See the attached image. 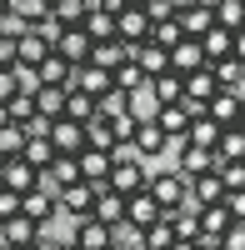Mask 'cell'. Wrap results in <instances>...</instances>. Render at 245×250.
Segmentation results:
<instances>
[{"label":"cell","mask_w":245,"mask_h":250,"mask_svg":"<svg viewBox=\"0 0 245 250\" xmlns=\"http://www.w3.org/2000/svg\"><path fill=\"white\" fill-rule=\"evenodd\" d=\"M110 85H115V80H110V70L90 65V60H85V65H75V70H70V90H85L90 100H100V95H105Z\"/></svg>","instance_id":"obj_12"},{"label":"cell","mask_w":245,"mask_h":250,"mask_svg":"<svg viewBox=\"0 0 245 250\" xmlns=\"http://www.w3.org/2000/svg\"><path fill=\"white\" fill-rule=\"evenodd\" d=\"M20 215H30L35 225H50L60 210H55V190H45V185H35V190L20 195Z\"/></svg>","instance_id":"obj_11"},{"label":"cell","mask_w":245,"mask_h":250,"mask_svg":"<svg viewBox=\"0 0 245 250\" xmlns=\"http://www.w3.org/2000/svg\"><path fill=\"white\" fill-rule=\"evenodd\" d=\"M85 0H50V15L45 20H55V25H80V20H85Z\"/></svg>","instance_id":"obj_31"},{"label":"cell","mask_w":245,"mask_h":250,"mask_svg":"<svg viewBox=\"0 0 245 250\" xmlns=\"http://www.w3.org/2000/svg\"><path fill=\"white\" fill-rule=\"evenodd\" d=\"M90 215H95V220H105V225L125 220V195H115L110 185H95V205H90Z\"/></svg>","instance_id":"obj_21"},{"label":"cell","mask_w":245,"mask_h":250,"mask_svg":"<svg viewBox=\"0 0 245 250\" xmlns=\"http://www.w3.org/2000/svg\"><path fill=\"white\" fill-rule=\"evenodd\" d=\"M125 110H130V90H120V85H110L95 100V115H125Z\"/></svg>","instance_id":"obj_37"},{"label":"cell","mask_w":245,"mask_h":250,"mask_svg":"<svg viewBox=\"0 0 245 250\" xmlns=\"http://www.w3.org/2000/svg\"><path fill=\"white\" fill-rule=\"evenodd\" d=\"M215 160H245V130L225 125V130L215 135Z\"/></svg>","instance_id":"obj_30"},{"label":"cell","mask_w":245,"mask_h":250,"mask_svg":"<svg viewBox=\"0 0 245 250\" xmlns=\"http://www.w3.org/2000/svg\"><path fill=\"white\" fill-rule=\"evenodd\" d=\"M85 60L100 65V70H115L120 60H125V40H115V35H110V40H90V55H85Z\"/></svg>","instance_id":"obj_25"},{"label":"cell","mask_w":245,"mask_h":250,"mask_svg":"<svg viewBox=\"0 0 245 250\" xmlns=\"http://www.w3.org/2000/svg\"><path fill=\"white\" fill-rule=\"evenodd\" d=\"M60 250H75V245H60Z\"/></svg>","instance_id":"obj_55"},{"label":"cell","mask_w":245,"mask_h":250,"mask_svg":"<svg viewBox=\"0 0 245 250\" xmlns=\"http://www.w3.org/2000/svg\"><path fill=\"white\" fill-rule=\"evenodd\" d=\"M225 225H230V210H225V200L195 205V245H200V250H205V245H220Z\"/></svg>","instance_id":"obj_1"},{"label":"cell","mask_w":245,"mask_h":250,"mask_svg":"<svg viewBox=\"0 0 245 250\" xmlns=\"http://www.w3.org/2000/svg\"><path fill=\"white\" fill-rule=\"evenodd\" d=\"M70 60H60L55 50L45 55V60H40V65H35V75H40V85H60V90H70Z\"/></svg>","instance_id":"obj_24"},{"label":"cell","mask_w":245,"mask_h":250,"mask_svg":"<svg viewBox=\"0 0 245 250\" xmlns=\"http://www.w3.org/2000/svg\"><path fill=\"white\" fill-rule=\"evenodd\" d=\"M135 150H140V160H150V155H160L165 150V130L155 125V115H145V120H135Z\"/></svg>","instance_id":"obj_16"},{"label":"cell","mask_w":245,"mask_h":250,"mask_svg":"<svg viewBox=\"0 0 245 250\" xmlns=\"http://www.w3.org/2000/svg\"><path fill=\"white\" fill-rule=\"evenodd\" d=\"M45 225H35L30 215H10V220H0V245H30Z\"/></svg>","instance_id":"obj_22"},{"label":"cell","mask_w":245,"mask_h":250,"mask_svg":"<svg viewBox=\"0 0 245 250\" xmlns=\"http://www.w3.org/2000/svg\"><path fill=\"white\" fill-rule=\"evenodd\" d=\"M210 70H215V80H220V90H235L240 80H245V65L235 55H225V60H210Z\"/></svg>","instance_id":"obj_36"},{"label":"cell","mask_w":245,"mask_h":250,"mask_svg":"<svg viewBox=\"0 0 245 250\" xmlns=\"http://www.w3.org/2000/svg\"><path fill=\"white\" fill-rule=\"evenodd\" d=\"M235 130H245V95H240V110H235Z\"/></svg>","instance_id":"obj_49"},{"label":"cell","mask_w":245,"mask_h":250,"mask_svg":"<svg viewBox=\"0 0 245 250\" xmlns=\"http://www.w3.org/2000/svg\"><path fill=\"white\" fill-rule=\"evenodd\" d=\"M90 205H95V185L90 180H75V185H60L55 190V210H65V215H90Z\"/></svg>","instance_id":"obj_5"},{"label":"cell","mask_w":245,"mask_h":250,"mask_svg":"<svg viewBox=\"0 0 245 250\" xmlns=\"http://www.w3.org/2000/svg\"><path fill=\"white\" fill-rule=\"evenodd\" d=\"M60 115H65V120H80V125H85V120L95 115V100H90L85 90H65V105H60Z\"/></svg>","instance_id":"obj_35"},{"label":"cell","mask_w":245,"mask_h":250,"mask_svg":"<svg viewBox=\"0 0 245 250\" xmlns=\"http://www.w3.org/2000/svg\"><path fill=\"white\" fill-rule=\"evenodd\" d=\"M225 210H230V220H245V185L240 190H225Z\"/></svg>","instance_id":"obj_43"},{"label":"cell","mask_w":245,"mask_h":250,"mask_svg":"<svg viewBox=\"0 0 245 250\" xmlns=\"http://www.w3.org/2000/svg\"><path fill=\"white\" fill-rule=\"evenodd\" d=\"M65 245H75V250H105V245H110V225L95 220V215H80L75 230L65 235Z\"/></svg>","instance_id":"obj_4"},{"label":"cell","mask_w":245,"mask_h":250,"mask_svg":"<svg viewBox=\"0 0 245 250\" xmlns=\"http://www.w3.org/2000/svg\"><path fill=\"white\" fill-rule=\"evenodd\" d=\"M200 65H205V50H200V40H195V35H180L175 45H170V70L185 75V70H200Z\"/></svg>","instance_id":"obj_15"},{"label":"cell","mask_w":245,"mask_h":250,"mask_svg":"<svg viewBox=\"0 0 245 250\" xmlns=\"http://www.w3.org/2000/svg\"><path fill=\"white\" fill-rule=\"evenodd\" d=\"M10 95H15V70H10V65H0V105H5Z\"/></svg>","instance_id":"obj_45"},{"label":"cell","mask_w":245,"mask_h":250,"mask_svg":"<svg viewBox=\"0 0 245 250\" xmlns=\"http://www.w3.org/2000/svg\"><path fill=\"white\" fill-rule=\"evenodd\" d=\"M145 190H150V200L160 205V215H165V210H180V205H185V175H180V170H160V175L145 180Z\"/></svg>","instance_id":"obj_2"},{"label":"cell","mask_w":245,"mask_h":250,"mask_svg":"<svg viewBox=\"0 0 245 250\" xmlns=\"http://www.w3.org/2000/svg\"><path fill=\"white\" fill-rule=\"evenodd\" d=\"M80 30H85L90 40H110V35H115V15H105V10H95V5H90L85 20H80Z\"/></svg>","instance_id":"obj_33"},{"label":"cell","mask_w":245,"mask_h":250,"mask_svg":"<svg viewBox=\"0 0 245 250\" xmlns=\"http://www.w3.org/2000/svg\"><path fill=\"white\" fill-rule=\"evenodd\" d=\"M30 100H35V115L55 120V115H60V105H65V90H60V85H40Z\"/></svg>","instance_id":"obj_34"},{"label":"cell","mask_w":245,"mask_h":250,"mask_svg":"<svg viewBox=\"0 0 245 250\" xmlns=\"http://www.w3.org/2000/svg\"><path fill=\"white\" fill-rule=\"evenodd\" d=\"M20 160H25V165H35V170H45V165L55 160L50 135H25V145H20Z\"/></svg>","instance_id":"obj_26"},{"label":"cell","mask_w":245,"mask_h":250,"mask_svg":"<svg viewBox=\"0 0 245 250\" xmlns=\"http://www.w3.org/2000/svg\"><path fill=\"white\" fill-rule=\"evenodd\" d=\"M110 80H115V85H120V90H130V95H135V90H145V80H150V75H145V70H140V65H135V60H120V65L110 70Z\"/></svg>","instance_id":"obj_32"},{"label":"cell","mask_w":245,"mask_h":250,"mask_svg":"<svg viewBox=\"0 0 245 250\" xmlns=\"http://www.w3.org/2000/svg\"><path fill=\"white\" fill-rule=\"evenodd\" d=\"M0 185L15 190V195H25V190H35V185H40V170H35V165H25L20 155H5V160H0Z\"/></svg>","instance_id":"obj_8"},{"label":"cell","mask_w":245,"mask_h":250,"mask_svg":"<svg viewBox=\"0 0 245 250\" xmlns=\"http://www.w3.org/2000/svg\"><path fill=\"white\" fill-rule=\"evenodd\" d=\"M230 55L245 65V25H240V30H230Z\"/></svg>","instance_id":"obj_47"},{"label":"cell","mask_w":245,"mask_h":250,"mask_svg":"<svg viewBox=\"0 0 245 250\" xmlns=\"http://www.w3.org/2000/svg\"><path fill=\"white\" fill-rule=\"evenodd\" d=\"M180 90H185V100L205 105V100L220 90V80H215V70H210V65H200V70H185V75H180Z\"/></svg>","instance_id":"obj_14"},{"label":"cell","mask_w":245,"mask_h":250,"mask_svg":"<svg viewBox=\"0 0 245 250\" xmlns=\"http://www.w3.org/2000/svg\"><path fill=\"white\" fill-rule=\"evenodd\" d=\"M0 250H30V245H0Z\"/></svg>","instance_id":"obj_52"},{"label":"cell","mask_w":245,"mask_h":250,"mask_svg":"<svg viewBox=\"0 0 245 250\" xmlns=\"http://www.w3.org/2000/svg\"><path fill=\"white\" fill-rule=\"evenodd\" d=\"M145 90H150L155 105H175V100H185V90H180V70H160V75H150Z\"/></svg>","instance_id":"obj_18"},{"label":"cell","mask_w":245,"mask_h":250,"mask_svg":"<svg viewBox=\"0 0 245 250\" xmlns=\"http://www.w3.org/2000/svg\"><path fill=\"white\" fill-rule=\"evenodd\" d=\"M175 25H180V35H205V30L215 25V10L205 5V0H195V5L175 10Z\"/></svg>","instance_id":"obj_17"},{"label":"cell","mask_w":245,"mask_h":250,"mask_svg":"<svg viewBox=\"0 0 245 250\" xmlns=\"http://www.w3.org/2000/svg\"><path fill=\"white\" fill-rule=\"evenodd\" d=\"M50 15V0H5V20L10 25H40Z\"/></svg>","instance_id":"obj_20"},{"label":"cell","mask_w":245,"mask_h":250,"mask_svg":"<svg viewBox=\"0 0 245 250\" xmlns=\"http://www.w3.org/2000/svg\"><path fill=\"white\" fill-rule=\"evenodd\" d=\"M170 245H175V225H170L165 215L140 230V250H170Z\"/></svg>","instance_id":"obj_28"},{"label":"cell","mask_w":245,"mask_h":250,"mask_svg":"<svg viewBox=\"0 0 245 250\" xmlns=\"http://www.w3.org/2000/svg\"><path fill=\"white\" fill-rule=\"evenodd\" d=\"M130 5H145V0H130Z\"/></svg>","instance_id":"obj_54"},{"label":"cell","mask_w":245,"mask_h":250,"mask_svg":"<svg viewBox=\"0 0 245 250\" xmlns=\"http://www.w3.org/2000/svg\"><path fill=\"white\" fill-rule=\"evenodd\" d=\"M50 50L60 60H70V65H85V55H90V35L80 30V25H60V35L50 40Z\"/></svg>","instance_id":"obj_6"},{"label":"cell","mask_w":245,"mask_h":250,"mask_svg":"<svg viewBox=\"0 0 245 250\" xmlns=\"http://www.w3.org/2000/svg\"><path fill=\"white\" fill-rule=\"evenodd\" d=\"M0 65H15V25H0Z\"/></svg>","instance_id":"obj_42"},{"label":"cell","mask_w":245,"mask_h":250,"mask_svg":"<svg viewBox=\"0 0 245 250\" xmlns=\"http://www.w3.org/2000/svg\"><path fill=\"white\" fill-rule=\"evenodd\" d=\"M125 220L135 225V230H145V225H155V220H160V205L150 200V190H135V195H125Z\"/></svg>","instance_id":"obj_19"},{"label":"cell","mask_w":245,"mask_h":250,"mask_svg":"<svg viewBox=\"0 0 245 250\" xmlns=\"http://www.w3.org/2000/svg\"><path fill=\"white\" fill-rule=\"evenodd\" d=\"M115 40H150V15H145V5H120L115 10Z\"/></svg>","instance_id":"obj_10"},{"label":"cell","mask_w":245,"mask_h":250,"mask_svg":"<svg viewBox=\"0 0 245 250\" xmlns=\"http://www.w3.org/2000/svg\"><path fill=\"white\" fill-rule=\"evenodd\" d=\"M145 15L150 20H170L175 10H170V0H145Z\"/></svg>","instance_id":"obj_46"},{"label":"cell","mask_w":245,"mask_h":250,"mask_svg":"<svg viewBox=\"0 0 245 250\" xmlns=\"http://www.w3.org/2000/svg\"><path fill=\"white\" fill-rule=\"evenodd\" d=\"M10 215H20V195L0 185V220H10Z\"/></svg>","instance_id":"obj_44"},{"label":"cell","mask_w":245,"mask_h":250,"mask_svg":"<svg viewBox=\"0 0 245 250\" xmlns=\"http://www.w3.org/2000/svg\"><path fill=\"white\" fill-rule=\"evenodd\" d=\"M215 135H220V125L200 110V115H190V125H185V140L190 145H205V150H215Z\"/></svg>","instance_id":"obj_29"},{"label":"cell","mask_w":245,"mask_h":250,"mask_svg":"<svg viewBox=\"0 0 245 250\" xmlns=\"http://www.w3.org/2000/svg\"><path fill=\"white\" fill-rule=\"evenodd\" d=\"M0 25H5V0H0Z\"/></svg>","instance_id":"obj_53"},{"label":"cell","mask_w":245,"mask_h":250,"mask_svg":"<svg viewBox=\"0 0 245 250\" xmlns=\"http://www.w3.org/2000/svg\"><path fill=\"white\" fill-rule=\"evenodd\" d=\"M125 60H135L145 75L170 70V50H165V45H155V40H130V45H125Z\"/></svg>","instance_id":"obj_9"},{"label":"cell","mask_w":245,"mask_h":250,"mask_svg":"<svg viewBox=\"0 0 245 250\" xmlns=\"http://www.w3.org/2000/svg\"><path fill=\"white\" fill-rule=\"evenodd\" d=\"M175 160H180L175 170L185 175V180H190V175H200V170H215V150H205V145H190V140H185V150H180Z\"/></svg>","instance_id":"obj_23"},{"label":"cell","mask_w":245,"mask_h":250,"mask_svg":"<svg viewBox=\"0 0 245 250\" xmlns=\"http://www.w3.org/2000/svg\"><path fill=\"white\" fill-rule=\"evenodd\" d=\"M220 250H245V220H230L225 235H220Z\"/></svg>","instance_id":"obj_41"},{"label":"cell","mask_w":245,"mask_h":250,"mask_svg":"<svg viewBox=\"0 0 245 250\" xmlns=\"http://www.w3.org/2000/svg\"><path fill=\"white\" fill-rule=\"evenodd\" d=\"M240 5H245V0H240Z\"/></svg>","instance_id":"obj_57"},{"label":"cell","mask_w":245,"mask_h":250,"mask_svg":"<svg viewBox=\"0 0 245 250\" xmlns=\"http://www.w3.org/2000/svg\"><path fill=\"white\" fill-rule=\"evenodd\" d=\"M195 40H200V50H205V65L230 55V30H225V25H210L205 35H195Z\"/></svg>","instance_id":"obj_27"},{"label":"cell","mask_w":245,"mask_h":250,"mask_svg":"<svg viewBox=\"0 0 245 250\" xmlns=\"http://www.w3.org/2000/svg\"><path fill=\"white\" fill-rule=\"evenodd\" d=\"M75 165H80V180H90V185H105V175H110V150L80 145V150H75Z\"/></svg>","instance_id":"obj_13"},{"label":"cell","mask_w":245,"mask_h":250,"mask_svg":"<svg viewBox=\"0 0 245 250\" xmlns=\"http://www.w3.org/2000/svg\"><path fill=\"white\" fill-rule=\"evenodd\" d=\"M30 250H60V235H45V230H40V235L30 240Z\"/></svg>","instance_id":"obj_48"},{"label":"cell","mask_w":245,"mask_h":250,"mask_svg":"<svg viewBox=\"0 0 245 250\" xmlns=\"http://www.w3.org/2000/svg\"><path fill=\"white\" fill-rule=\"evenodd\" d=\"M45 135H50V145H55V155H75L80 145H85V125H80V120H65V115H55V120L45 125Z\"/></svg>","instance_id":"obj_7"},{"label":"cell","mask_w":245,"mask_h":250,"mask_svg":"<svg viewBox=\"0 0 245 250\" xmlns=\"http://www.w3.org/2000/svg\"><path fill=\"white\" fill-rule=\"evenodd\" d=\"M205 250H220V245H205Z\"/></svg>","instance_id":"obj_56"},{"label":"cell","mask_w":245,"mask_h":250,"mask_svg":"<svg viewBox=\"0 0 245 250\" xmlns=\"http://www.w3.org/2000/svg\"><path fill=\"white\" fill-rule=\"evenodd\" d=\"M145 180H150L145 160H110V175H105V185H110L115 195H135V190H145Z\"/></svg>","instance_id":"obj_3"},{"label":"cell","mask_w":245,"mask_h":250,"mask_svg":"<svg viewBox=\"0 0 245 250\" xmlns=\"http://www.w3.org/2000/svg\"><path fill=\"white\" fill-rule=\"evenodd\" d=\"M170 250H200V245H195V240H180V235H175V245H170Z\"/></svg>","instance_id":"obj_50"},{"label":"cell","mask_w":245,"mask_h":250,"mask_svg":"<svg viewBox=\"0 0 245 250\" xmlns=\"http://www.w3.org/2000/svg\"><path fill=\"white\" fill-rule=\"evenodd\" d=\"M20 145H25V130L10 120V125H0V155H20Z\"/></svg>","instance_id":"obj_39"},{"label":"cell","mask_w":245,"mask_h":250,"mask_svg":"<svg viewBox=\"0 0 245 250\" xmlns=\"http://www.w3.org/2000/svg\"><path fill=\"white\" fill-rule=\"evenodd\" d=\"M215 175H220L225 190H240L245 185V160H215Z\"/></svg>","instance_id":"obj_38"},{"label":"cell","mask_w":245,"mask_h":250,"mask_svg":"<svg viewBox=\"0 0 245 250\" xmlns=\"http://www.w3.org/2000/svg\"><path fill=\"white\" fill-rule=\"evenodd\" d=\"M100 120L110 125L115 140H130V135H135V115H130V110H125V115H100Z\"/></svg>","instance_id":"obj_40"},{"label":"cell","mask_w":245,"mask_h":250,"mask_svg":"<svg viewBox=\"0 0 245 250\" xmlns=\"http://www.w3.org/2000/svg\"><path fill=\"white\" fill-rule=\"evenodd\" d=\"M185 5H195V0H170V10H185Z\"/></svg>","instance_id":"obj_51"}]
</instances>
